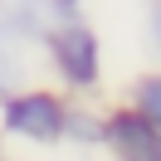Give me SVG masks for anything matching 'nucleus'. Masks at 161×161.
I'll return each mask as SVG.
<instances>
[{
	"instance_id": "f257e3e1",
	"label": "nucleus",
	"mask_w": 161,
	"mask_h": 161,
	"mask_svg": "<svg viewBox=\"0 0 161 161\" xmlns=\"http://www.w3.org/2000/svg\"><path fill=\"white\" fill-rule=\"evenodd\" d=\"M5 127L20 132V137H34V142H49L64 132V108L49 98V93H25L5 108Z\"/></svg>"
},
{
	"instance_id": "f03ea898",
	"label": "nucleus",
	"mask_w": 161,
	"mask_h": 161,
	"mask_svg": "<svg viewBox=\"0 0 161 161\" xmlns=\"http://www.w3.org/2000/svg\"><path fill=\"white\" fill-rule=\"evenodd\" d=\"M103 137L112 142L117 161H161V142H156V122H147L142 112H117L108 117Z\"/></svg>"
},
{
	"instance_id": "7ed1b4c3",
	"label": "nucleus",
	"mask_w": 161,
	"mask_h": 161,
	"mask_svg": "<svg viewBox=\"0 0 161 161\" xmlns=\"http://www.w3.org/2000/svg\"><path fill=\"white\" fill-rule=\"evenodd\" d=\"M54 59L69 73V83H93L98 78V39H93V30H59L54 34Z\"/></svg>"
},
{
	"instance_id": "20e7f679",
	"label": "nucleus",
	"mask_w": 161,
	"mask_h": 161,
	"mask_svg": "<svg viewBox=\"0 0 161 161\" xmlns=\"http://www.w3.org/2000/svg\"><path fill=\"white\" fill-rule=\"evenodd\" d=\"M15 78H20V59H15V49H10V30L0 20V88H10Z\"/></svg>"
},
{
	"instance_id": "39448f33",
	"label": "nucleus",
	"mask_w": 161,
	"mask_h": 161,
	"mask_svg": "<svg viewBox=\"0 0 161 161\" xmlns=\"http://www.w3.org/2000/svg\"><path fill=\"white\" fill-rule=\"evenodd\" d=\"M142 117H147V122L161 117V88H156V83H142Z\"/></svg>"
},
{
	"instance_id": "423d86ee",
	"label": "nucleus",
	"mask_w": 161,
	"mask_h": 161,
	"mask_svg": "<svg viewBox=\"0 0 161 161\" xmlns=\"http://www.w3.org/2000/svg\"><path fill=\"white\" fill-rule=\"evenodd\" d=\"M59 5H64V10H73V5H78V0H59Z\"/></svg>"
}]
</instances>
